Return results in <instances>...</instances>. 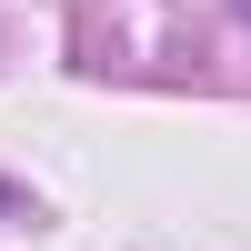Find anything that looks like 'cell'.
<instances>
[{
	"mask_svg": "<svg viewBox=\"0 0 251 251\" xmlns=\"http://www.w3.org/2000/svg\"><path fill=\"white\" fill-rule=\"evenodd\" d=\"M231 10H241V20H251V0H231Z\"/></svg>",
	"mask_w": 251,
	"mask_h": 251,
	"instance_id": "obj_1",
	"label": "cell"
},
{
	"mask_svg": "<svg viewBox=\"0 0 251 251\" xmlns=\"http://www.w3.org/2000/svg\"><path fill=\"white\" fill-rule=\"evenodd\" d=\"M0 211H10V191H0Z\"/></svg>",
	"mask_w": 251,
	"mask_h": 251,
	"instance_id": "obj_2",
	"label": "cell"
}]
</instances>
